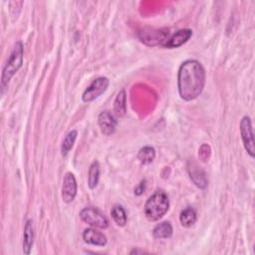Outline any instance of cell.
Here are the masks:
<instances>
[{"instance_id":"cell-1","label":"cell","mask_w":255,"mask_h":255,"mask_svg":"<svg viewBox=\"0 0 255 255\" xmlns=\"http://www.w3.org/2000/svg\"><path fill=\"white\" fill-rule=\"evenodd\" d=\"M205 85V70L196 60L184 61L177 74V88L182 100L190 102L201 95Z\"/></svg>"},{"instance_id":"cell-2","label":"cell","mask_w":255,"mask_h":255,"mask_svg":"<svg viewBox=\"0 0 255 255\" xmlns=\"http://www.w3.org/2000/svg\"><path fill=\"white\" fill-rule=\"evenodd\" d=\"M169 208V200L163 191H156L148 197L144 204V215L150 221L162 218Z\"/></svg>"},{"instance_id":"cell-3","label":"cell","mask_w":255,"mask_h":255,"mask_svg":"<svg viewBox=\"0 0 255 255\" xmlns=\"http://www.w3.org/2000/svg\"><path fill=\"white\" fill-rule=\"evenodd\" d=\"M23 55H24V49L23 44L20 41H17L13 49L10 53L9 59L7 60V63L5 64L3 70H2V77H1V88L2 92L8 85L11 78L17 73V71L21 68L23 64Z\"/></svg>"},{"instance_id":"cell-4","label":"cell","mask_w":255,"mask_h":255,"mask_svg":"<svg viewBox=\"0 0 255 255\" xmlns=\"http://www.w3.org/2000/svg\"><path fill=\"white\" fill-rule=\"evenodd\" d=\"M137 37L146 46H157L162 45L164 41L169 37L167 29H154V28H143L137 33Z\"/></svg>"},{"instance_id":"cell-5","label":"cell","mask_w":255,"mask_h":255,"mask_svg":"<svg viewBox=\"0 0 255 255\" xmlns=\"http://www.w3.org/2000/svg\"><path fill=\"white\" fill-rule=\"evenodd\" d=\"M81 219L91 225L92 227L105 229L109 226V221L107 217L97 208L94 207H86L80 211Z\"/></svg>"},{"instance_id":"cell-6","label":"cell","mask_w":255,"mask_h":255,"mask_svg":"<svg viewBox=\"0 0 255 255\" xmlns=\"http://www.w3.org/2000/svg\"><path fill=\"white\" fill-rule=\"evenodd\" d=\"M240 134L243 141V145L247 153L254 157L255 155V147H254V136L252 129L251 119L248 116H244L240 121Z\"/></svg>"},{"instance_id":"cell-7","label":"cell","mask_w":255,"mask_h":255,"mask_svg":"<svg viewBox=\"0 0 255 255\" xmlns=\"http://www.w3.org/2000/svg\"><path fill=\"white\" fill-rule=\"evenodd\" d=\"M109 85L110 80L107 77H99L95 79L83 93V101L85 103H91L98 99L107 91Z\"/></svg>"},{"instance_id":"cell-8","label":"cell","mask_w":255,"mask_h":255,"mask_svg":"<svg viewBox=\"0 0 255 255\" xmlns=\"http://www.w3.org/2000/svg\"><path fill=\"white\" fill-rule=\"evenodd\" d=\"M77 195V180L74 173L66 172L62 184V198L66 203L72 202Z\"/></svg>"},{"instance_id":"cell-9","label":"cell","mask_w":255,"mask_h":255,"mask_svg":"<svg viewBox=\"0 0 255 255\" xmlns=\"http://www.w3.org/2000/svg\"><path fill=\"white\" fill-rule=\"evenodd\" d=\"M191 36H192V31L190 29L188 28L180 29L176 31L174 34H172L171 36H169L161 46L168 49L178 48L183 44H185L190 39Z\"/></svg>"},{"instance_id":"cell-10","label":"cell","mask_w":255,"mask_h":255,"mask_svg":"<svg viewBox=\"0 0 255 255\" xmlns=\"http://www.w3.org/2000/svg\"><path fill=\"white\" fill-rule=\"evenodd\" d=\"M98 124L102 133L105 135H111L116 131L117 120L109 112H102L98 117Z\"/></svg>"},{"instance_id":"cell-11","label":"cell","mask_w":255,"mask_h":255,"mask_svg":"<svg viewBox=\"0 0 255 255\" xmlns=\"http://www.w3.org/2000/svg\"><path fill=\"white\" fill-rule=\"evenodd\" d=\"M83 239L86 243L95 246H105L108 242L107 237L94 228H86L83 232Z\"/></svg>"},{"instance_id":"cell-12","label":"cell","mask_w":255,"mask_h":255,"mask_svg":"<svg viewBox=\"0 0 255 255\" xmlns=\"http://www.w3.org/2000/svg\"><path fill=\"white\" fill-rule=\"evenodd\" d=\"M34 243V226L33 221L28 219L24 226L23 232V252L24 254H30Z\"/></svg>"},{"instance_id":"cell-13","label":"cell","mask_w":255,"mask_h":255,"mask_svg":"<svg viewBox=\"0 0 255 255\" xmlns=\"http://www.w3.org/2000/svg\"><path fill=\"white\" fill-rule=\"evenodd\" d=\"M188 173L190 176V179L193 181V183L200 189H204L207 186V178L205 175V172L199 168H197L194 164H191L188 166Z\"/></svg>"},{"instance_id":"cell-14","label":"cell","mask_w":255,"mask_h":255,"mask_svg":"<svg viewBox=\"0 0 255 255\" xmlns=\"http://www.w3.org/2000/svg\"><path fill=\"white\" fill-rule=\"evenodd\" d=\"M114 112L118 118H123L127 114V94L125 90H121L114 102Z\"/></svg>"},{"instance_id":"cell-15","label":"cell","mask_w":255,"mask_h":255,"mask_svg":"<svg viewBox=\"0 0 255 255\" xmlns=\"http://www.w3.org/2000/svg\"><path fill=\"white\" fill-rule=\"evenodd\" d=\"M172 226L168 221H163L155 225L152 230V235L156 239L170 238L172 235Z\"/></svg>"},{"instance_id":"cell-16","label":"cell","mask_w":255,"mask_h":255,"mask_svg":"<svg viewBox=\"0 0 255 255\" xmlns=\"http://www.w3.org/2000/svg\"><path fill=\"white\" fill-rule=\"evenodd\" d=\"M196 219H197L196 212L191 207H187L180 212L179 220L181 225L184 227H191L196 222Z\"/></svg>"},{"instance_id":"cell-17","label":"cell","mask_w":255,"mask_h":255,"mask_svg":"<svg viewBox=\"0 0 255 255\" xmlns=\"http://www.w3.org/2000/svg\"><path fill=\"white\" fill-rule=\"evenodd\" d=\"M111 214L112 217L114 219V221L117 223V225L119 226H125L128 220V216L126 213V210L124 209V207L120 204H116L113 206L112 210H111Z\"/></svg>"},{"instance_id":"cell-18","label":"cell","mask_w":255,"mask_h":255,"mask_svg":"<svg viewBox=\"0 0 255 255\" xmlns=\"http://www.w3.org/2000/svg\"><path fill=\"white\" fill-rule=\"evenodd\" d=\"M154 157H155V149L149 145L141 147L137 153V159L142 164H148L152 162Z\"/></svg>"},{"instance_id":"cell-19","label":"cell","mask_w":255,"mask_h":255,"mask_svg":"<svg viewBox=\"0 0 255 255\" xmlns=\"http://www.w3.org/2000/svg\"><path fill=\"white\" fill-rule=\"evenodd\" d=\"M100 178V164L98 161H94L89 168L88 175V185L91 189H94L99 182Z\"/></svg>"},{"instance_id":"cell-20","label":"cell","mask_w":255,"mask_h":255,"mask_svg":"<svg viewBox=\"0 0 255 255\" xmlns=\"http://www.w3.org/2000/svg\"><path fill=\"white\" fill-rule=\"evenodd\" d=\"M77 135H78V131L75 129H73L67 133V135L65 136V138L62 142V145H61V153L63 156H66L69 153V151L71 150V148L73 147V145L75 143Z\"/></svg>"},{"instance_id":"cell-21","label":"cell","mask_w":255,"mask_h":255,"mask_svg":"<svg viewBox=\"0 0 255 255\" xmlns=\"http://www.w3.org/2000/svg\"><path fill=\"white\" fill-rule=\"evenodd\" d=\"M210 153H211V148H210V146H209L208 144H206V143L202 144V145L200 146L199 150H198V156H199L200 160L203 161V162L208 161V159H209V157H210Z\"/></svg>"},{"instance_id":"cell-22","label":"cell","mask_w":255,"mask_h":255,"mask_svg":"<svg viewBox=\"0 0 255 255\" xmlns=\"http://www.w3.org/2000/svg\"><path fill=\"white\" fill-rule=\"evenodd\" d=\"M145 189V180L141 181L135 188H134V194L135 195H141Z\"/></svg>"},{"instance_id":"cell-23","label":"cell","mask_w":255,"mask_h":255,"mask_svg":"<svg viewBox=\"0 0 255 255\" xmlns=\"http://www.w3.org/2000/svg\"><path fill=\"white\" fill-rule=\"evenodd\" d=\"M137 253H144L143 250H138V249H133L129 252V254H137Z\"/></svg>"}]
</instances>
